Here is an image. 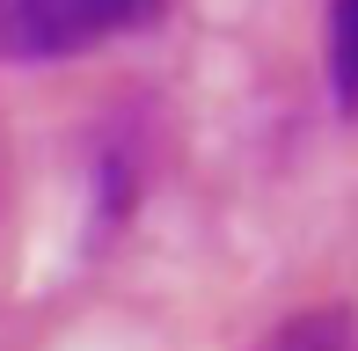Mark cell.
Segmentation results:
<instances>
[{"instance_id":"obj_1","label":"cell","mask_w":358,"mask_h":351,"mask_svg":"<svg viewBox=\"0 0 358 351\" xmlns=\"http://www.w3.org/2000/svg\"><path fill=\"white\" fill-rule=\"evenodd\" d=\"M154 15H161L154 0H15V8H0V52H15V59H73L88 44L146 29Z\"/></svg>"},{"instance_id":"obj_2","label":"cell","mask_w":358,"mask_h":351,"mask_svg":"<svg viewBox=\"0 0 358 351\" xmlns=\"http://www.w3.org/2000/svg\"><path fill=\"white\" fill-rule=\"evenodd\" d=\"M256 351H358V308H351V300L300 308V315H285Z\"/></svg>"},{"instance_id":"obj_3","label":"cell","mask_w":358,"mask_h":351,"mask_svg":"<svg viewBox=\"0 0 358 351\" xmlns=\"http://www.w3.org/2000/svg\"><path fill=\"white\" fill-rule=\"evenodd\" d=\"M329 95L344 117H358V0L329 8Z\"/></svg>"}]
</instances>
